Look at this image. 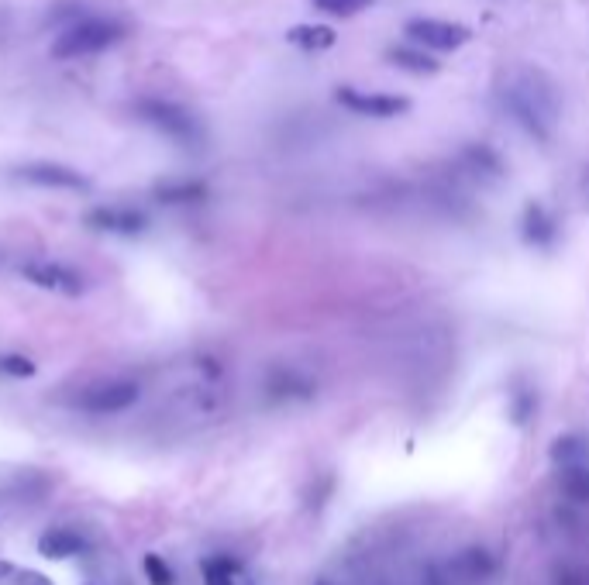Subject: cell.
<instances>
[{"label":"cell","instance_id":"18","mask_svg":"<svg viewBox=\"0 0 589 585\" xmlns=\"http://www.w3.org/2000/svg\"><path fill=\"white\" fill-rule=\"evenodd\" d=\"M589 455L586 441L576 438V434H565V438H558L552 444V462L555 468H565V465H583Z\"/></svg>","mask_w":589,"mask_h":585},{"label":"cell","instance_id":"6","mask_svg":"<svg viewBox=\"0 0 589 585\" xmlns=\"http://www.w3.org/2000/svg\"><path fill=\"white\" fill-rule=\"evenodd\" d=\"M403 35L424 52H455L472 38V31L455 21H438V18H414L403 25Z\"/></svg>","mask_w":589,"mask_h":585},{"label":"cell","instance_id":"14","mask_svg":"<svg viewBox=\"0 0 589 585\" xmlns=\"http://www.w3.org/2000/svg\"><path fill=\"white\" fill-rule=\"evenodd\" d=\"M496 572V561L486 548H465L459 558H455V575L465 582H486Z\"/></svg>","mask_w":589,"mask_h":585},{"label":"cell","instance_id":"1","mask_svg":"<svg viewBox=\"0 0 589 585\" xmlns=\"http://www.w3.org/2000/svg\"><path fill=\"white\" fill-rule=\"evenodd\" d=\"M496 100L524 128V135H531L534 142H548L555 135L558 114H562V93L548 73L541 69H514L500 80L496 87Z\"/></svg>","mask_w":589,"mask_h":585},{"label":"cell","instance_id":"22","mask_svg":"<svg viewBox=\"0 0 589 585\" xmlns=\"http://www.w3.org/2000/svg\"><path fill=\"white\" fill-rule=\"evenodd\" d=\"M0 372L14 379H31L35 376V362L25 355H0Z\"/></svg>","mask_w":589,"mask_h":585},{"label":"cell","instance_id":"2","mask_svg":"<svg viewBox=\"0 0 589 585\" xmlns=\"http://www.w3.org/2000/svg\"><path fill=\"white\" fill-rule=\"evenodd\" d=\"M128 35H131L128 21L111 18V14H83L80 21H73V25H66L59 31L56 45H52V56L90 59V56H100V52L118 49Z\"/></svg>","mask_w":589,"mask_h":585},{"label":"cell","instance_id":"13","mask_svg":"<svg viewBox=\"0 0 589 585\" xmlns=\"http://www.w3.org/2000/svg\"><path fill=\"white\" fill-rule=\"evenodd\" d=\"M286 42L304 52H328L338 45V31L328 25H297L286 31Z\"/></svg>","mask_w":589,"mask_h":585},{"label":"cell","instance_id":"5","mask_svg":"<svg viewBox=\"0 0 589 585\" xmlns=\"http://www.w3.org/2000/svg\"><path fill=\"white\" fill-rule=\"evenodd\" d=\"M18 276L28 279L31 286L38 290H49V293H62V296H80L87 290V276L76 272L73 265H62V262H49V259H31L18 265Z\"/></svg>","mask_w":589,"mask_h":585},{"label":"cell","instance_id":"15","mask_svg":"<svg viewBox=\"0 0 589 585\" xmlns=\"http://www.w3.org/2000/svg\"><path fill=\"white\" fill-rule=\"evenodd\" d=\"M155 197L162 204H200L207 197V186L200 179H166L162 186H155Z\"/></svg>","mask_w":589,"mask_h":585},{"label":"cell","instance_id":"20","mask_svg":"<svg viewBox=\"0 0 589 585\" xmlns=\"http://www.w3.org/2000/svg\"><path fill=\"white\" fill-rule=\"evenodd\" d=\"M142 572H145V579H149V585H176V572L169 568V561L162 555H155V551H149V555L142 558Z\"/></svg>","mask_w":589,"mask_h":585},{"label":"cell","instance_id":"11","mask_svg":"<svg viewBox=\"0 0 589 585\" xmlns=\"http://www.w3.org/2000/svg\"><path fill=\"white\" fill-rule=\"evenodd\" d=\"M521 238L531 248H552L558 241V221L545 204H527L521 217Z\"/></svg>","mask_w":589,"mask_h":585},{"label":"cell","instance_id":"3","mask_svg":"<svg viewBox=\"0 0 589 585\" xmlns=\"http://www.w3.org/2000/svg\"><path fill=\"white\" fill-rule=\"evenodd\" d=\"M135 117L145 121L152 131H159L162 138L183 145V148H200L204 145V124L190 107L176 104L166 97H142L135 100Z\"/></svg>","mask_w":589,"mask_h":585},{"label":"cell","instance_id":"9","mask_svg":"<svg viewBox=\"0 0 589 585\" xmlns=\"http://www.w3.org/2000/svg\"><path fill=\"white\" fill-rule=\"evenodd\" d=\"M83 221L90 224L93 231H107V234H142L149 228V217L135 207H93Z\"/></svg>","mask_w":589,"mask_h":585},{"label":"cell","instance_id":"12","mask_svg":"<svg viewBox=\"0 0 589 585\" xmlns=\"http://www.w3.org/2000/svg\"><path fill=\"white\" fill-rule=\"evenodd\" d=\"M386 59L397 69H403V73H417V76H431L441 69V62L431 52L417 49V45H393V49H386Z\"/></svg>","mask_w":589,"mask_h":585},{"label":"cell","instance_id":"4","mask_svg":"<svg viewBox=\"0 0 589 585\" xmlns=\"http://www.w3.org/2000/svg\"><path fill=\"white\" fill-rule=\"evenodd\" d=\"M142 396V386L131 379H104L93 382V386L83 389L76 396V407L83 413H93V417H111V413H124L131 410Z\"/></svg>","mask_w":589,"mask_h":585},{"label":"cell","instance_id":"23","mask_svg":"<svg viewBox=\"0 0 589 585\" xmlns=\"http://www.w3.org/2000/svg\"><path fill=\"white\" fill-rule=\"evenodd\" d=\"M25 579H28L25 585H52L49 579H42V575H35V572H25Z\"/></svg>","mask_w":589,"mask_h":585},{"label":"cell","instance_id":"8","mask_svg":"<svg viewBox=\"0 0 589 585\" xmlns=\"http://www.w3.org/2000/svg\"><path fill=\"white\" fill-rule=\"evenodd\" d=\"M18 179H25L28 186L38 190H62V193H83L90 190V179L76 169L62 166V162H28L18 169Z\"/></svg>","mask_w":589,"mask_h":585},{"label":"cell","instance_id":"24","mask_svg":"<svg viewBox=\"0 0 589 585\" xmlns=\"http://www.w3.org/2000/svg\"><path fill=\"white\" fill-rule=\"evenodd\" d=\"M7 575H14V565L11 561H0V579H7Z\"/></svg>","mask_w":589,"mask_h":585},{"label":"cell","instance_id":"17","mask_svg":"<svg viewBox=\"0 0 589 585\" xmlns=\"http://www.w3.org/2000/svg\"><path fill=\"white\" fill-rule=\"evenodd\" d=\"M462 162L472 169V173H483V176H503V159L493 152L490 145H469L462 152Z\"/></svg>","mask_w":589,"mask_h":585},{"label":"cell","instance_id":"21","mask_svg":"<svg viewBox=\"0 0 589 585\" xmlns=\"http://www.w3.org/2000/svg\"><path fill=\"white\" fill-rule=\"evenodd\" d=\"M372 0H314L317 11L331 14V18H352V14L366 11Z\"/></svg>","mask_w":589,"mask_h":585},{"label":"cell","instance_id":"16","mask_svg":"<svg viewBox=\"0 0 589 585\" xmlns=\"http://www.w3.org/2000/svg\"><path fill=\"white\" fill-rule=\"evenodd\" d=\"M558 489L572 499V503H589V465H565L558 468Z\"/></svg>","mask_w":589,"mask_h":585},{"label":"cell","instance_id":"19","mask_svg":"<svg viewBox=\"0 0 589 585\" xmlns=\"http://www.w3.org/2000/svg\"><path fill=\"white\" fill-rule=\"evenodd\" d=\"M200 575H204V585H235V565L228 558H204Z\"/></svg>","mask_w":589,"mask_h":585},{"label":"cell","instance_id":"7","mask_svg":"<svg viewBox=\"0 0 589 585\" xmlns=\"http://www.w3.org/2000/svg\"><path fill=\"white\" fill-rule=\"evenodd\" d=\"M335 100L345 111L362 114V117H400L410 111V100L400 97V93H366V90H355V87H338Z\"/></svg>","mask_w":589,"mask_h":585},{"label":"cell","instance_id":"10","mask_svg":"<svg viewBox=\"0 0 589 585\" xmlns=\"http://www.w3.org/2000/svg\"><path fill=\"white\" fill-rule=\"evenodd\" d=\"M90 551V541L73 527H52L38 537V555L52 558V561H66V558H80Z\"/></svg>","mask_w":589,"mask_h":585},{"label":"cell","instance_id":"25","mask_svg":"<svg viewBox=\"0 0 589 585\" xmlns=\"http://www.w3.org/2000/svg\"><path fill=\"white\" fill-rule=\"evenodd\" d=\"M314 585H331V582H314Z\"/></svg>","mask_w":589,"mask_h":585}]
</instances>
